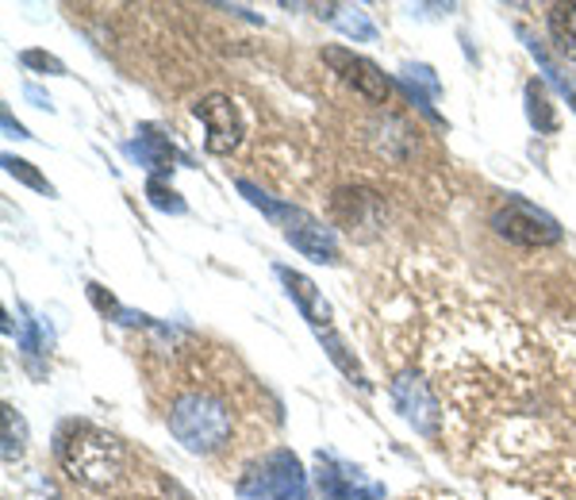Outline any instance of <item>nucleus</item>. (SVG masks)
<instances>
[{"instance_id":"1","label":"nucleus","mask_w":576,"mask_h":500,"mask_svg":"<svg viewBox=\"0 0 576 500\" xmlns=\"http://www.w3.org/2000/svg\"><path fill=\"white\" fill-rule=\"evenodd\" d=\"M231 408L215 393H185L170 408V431L192 454H212L231 439Z\"/></svg>"},{"instance_id":"2","label":"nucleus","mask_w":576,"mask_h":500,"mask_svg":"<svg viewBox=\"0 0 576 500\" xmlns=\"http://www.w3.org/2000/svg\"><path fill=\"white\" fill-rule=\"evenodd\" d=\"M239 193L250 200L254 208H262L273 223L281 228V236L289 239L300 254L315 258V262H338V243H335V231L323 228L315 216H307L304 208H292V204H281V200H270L257 186L250 181H239Z\"/></svg>"},{"instance_id":"3","label":"nucleus","mask_w":576,"mask_h":500,"mask_svg":"<svg viewBox=\"0 0 576 500\" xmlns=\"http://www.w3.org/2000/svg\"><path fill=\"white\" fill-rule=\"evenodd\" d=\"M58 458L62 466L85 486H108L120 473V443L89 423H73L65 436H58Z\"/></svg>"},{"instance_id":"4","label":"nucleus","mask_w":576,"mask_h":500,"mask_svg":"<svg viewBox=\"0 0 576 500\" xmlns=\"http://www.w3.org/2000/svg\"><path fill=\"white\" fill-rule=\"evenodd\" d=\"M239 493L246 500H307L304 466L289 450H273L239 481Z\"/></svg>"},{"instance_id":"5","label":"nucleus","mask_w":576,"mask_h":500,"mask_svg":"<svg viewBox=\"0 0 576 500\" xmlns=\"http://www.w3.org/2000/svg\"><path fill=\"white\" fill-rule=\"evenodd\" d=\"M492 228L499 231V236L507 239V243L515 247H554L562 243V223L554 220L549 212H542L538 204H530V200H507L504 208H499L496 216H492Z\"/></svg>"},{"instance_id":"6","label":"nucleus","mask_w":576,"mask_h":500,"mask_svg":"<svg viewBox=\"0 0 576 500\" xmlns=\"http://www.w3.org/2000/svg\"><path fill=\"white\" fill-rule=\"evenodd\" d=\"M323 62L331 66V70L338 73L346 86H354L357 93H362L370 104H388L392 97V81L381 73L377 62H370V58L354 54V50H342V47H327L323 50Z\"/></svg>"},{"instance_id":"7","label":"nucleus","mask_w":576,"mask_h":500,"mask_svg":"<svg viewBox=\"0 0 576 500\" xmlns=\"http://www.w3.org/2000/svg\"><path fill=\"white\" fill-rule=\"evenodd\" d=\"M196 120L204 123V147L212 154H231L242 143V123H239V108L231 97L212 93L196 104Z\"/></svg>"},{"instance_id":"8","label":"nucleus","mask_w":576,"mask_h":500,"mask_svg":"<svg viewBox=\"0 0 576 500\" xmlns=\"http://www.w3.org/2000/svg\"><path fill=\"white\" fill-rule=\"evenodd\" d=\"M392 400H396V408L404 412L407 423H415V431H423V436H434L438 431V400L431 397L427 381H420L415 373H404V378L392 381Z\"/></svg>"},{"instance_id":"9","label":"nucleus","mask_w":576,"mask_h":500,"mask_svg":"<svg viewBox=\"0 0 576 500\" xmlns=\"http://www.w3.org/2000/svg\"><path fill=\"white\" fill-rule=\"evenodd\" d=\"M323 500H373L381 497L377 486L362 478L357 470H350L346 462H338L335 454H320V473H315Z\"/></svg>"},{"instance_id":"10","label":"nucleus","mask_w":576,"mask_h":500,"mask_svg":"<svg viewBox=\"0 0 576 500\" xmlns=\"http://www.w3.org/2000/svg\"><path fill=\"white\" fill-rule=\"evenodd\" d=\"M277 278L285 281L289 297L296 300V308L304 312V320L312 323L315 331H327L331 328V304L323 300V293L315 289L312 278H304V273L289 270V266H277Z\"/></svg>"},{"instance_id":"11","label":"nucleus","mask_w":576,"mask_h":500,"mask_svg":"<svg viewBox=\"0 0 576 500\" xmlns=\"http://www.w3.org/2000/svg\"><path fill=\"white\" fill-rule=\"evenodd\" d=\"M335 216L342 223H350V231H354V223L357 228H362V223H377L381 200L373 193H365V189H346V193L335 197Z\"/></svg>"},{"instance_id":"12","label":"nucleus","mask_w":576,"mask_h":500,"mask_svg":"<svg viewBox=\"0 0 576 500\" xmlns=\"http://www.w3.org/2000/svg\"><path fill=\"white\" fill-rule=\"evenodd\" d=\"M320 16H327V20L342 31V36H350V39H362V43H373V39H377V28H373L370 16H365L362 8H350V4H323Z\"/></svg>"},{"instance_id":"13","label":"nucleus","mask_w":576,"mask_h":500,"mask_svg":"<svg viewBox=\"0 0 576 500\" xmlns=\"http://www.w3.org/2000/svg\"><path fill=\"white\" fill-rule=\"evenodd\" d=\"M128 154L131 158H139V166H146L150 173H165L170 170V162H173V147L165 143L162 136H154V131H143L139 139H131L128 143Z\"/></svg>"},{"instance_id":"14","label":"nucleus","mask_w":576,"mask_h":500,"mask_svg":"<svg viewBox=\"0 0 576 500\" xmlns=\"http://www.w3.org/2000/svg\"><path fill=\"white\" fill-rule=\"evenodd\" d=\"M549 36H554L557 50L576 62V4L549 8Z\"/></svg>"},{"instance_id":"15","label":"nucleus","mask_w":576,"mask_h":500,"mask_svg":"<svg viewBox=\"0 0 576 500\" xmlns=\"http://www.w3.org/2000/svg\"><path fill=\"white\" fill-rule=\"evenodd\" d=\"M315 336H320V343H323V350H327V358H331V362H335L338 370L346 373V378L354 381L357 389H370V381H365V370H362V366H357V358L350 354L346 343H342V339L335 336V331L327 328V331H315Z\"/></svg>"},{"instance_id":"16","label":"nucleus","mask_w":576,"mask_h":500,"mask_svg":"<svg viewBox=\"0 0 576 500\" xmlns=\"http://www.w3.org/2000/svg\"><path fill=\"white\" fill-rule=\"evenodd\" d=\"M527 116H530V123L542 131V136H549V131H557L554 104H549L546 89H542L538 81H530V86H527Z\"/></svg>"},{"instance_id":"17","label":"nucleus","mask_w":576,"mask_h":500,"mask_svg":"<svg viewBox=\"0 0 576 500\" xmlns=\"http://www.w3.org/2000/svg\"><path fill=\"white\" fill-rule=\"evenodd\" d=\"M146 197H150V204L162 208V212H173V216L185 212V200H181L178 193H173V189L165 186L162 178H150V181H146Z\"/></svg>"},{"instance_id":"18","label":"nucleus","mask_w":576,"mask_h":500,"mask_svg":"<svg viewBox=\"0 0 576 500\" xmlns=\"http://www.w3.org/2000/svg\"><path fill=\"white\" fill-rule=\"evenodd\" d=\"M20 454H23V423L16 416V408L4 404V462H12Z\"/></svg>"},{"instance_id":"19","label":"nucleus","mask_w":576,"mask_h":500,"mask_svg":"<svg viewBox=\"0 0 576 500\" xmlns=\"http://www.w3.org/2000/svg\"><path fill=\"white\" fill-rule=\"evenodd\" d=\"M4 170L12 173V178H20L23 186H31V189H39V193H50V186H47V178H39L36 170H31V162H23V158H12V154H4Z\"/></svg>"},{"instance_id":"20","label":"nucleus","mask_w":576,"mask_h":500,"mask_svg":"<svg viewBox=\"0 0 576 500\" xmlns=\"http://www.w3.org/2000/svg\"><path fill=\"white\" fill-rule=\"evenodd\" d=\"M20 62L28 66V70H39V73H54V78H58V73H65V66L58 62L54 54H47V50H23V54H20Z\"/></svg>"},{"instance_id":"21","label":"nucleus","mask_w":576,"mask_h":500,"mask_svg":"<svg viewBox=\"0 0 576 500\" xmlns=\"http://www.w3.org/2000/svg\"><path fill=\"white\" fill-rule=\"evenodd\" d=\"M0 120H4V131H8V136H16V139H28V131H23L20 123L12 120V112H8V108H4V112H0Z\"/></svg>"},{"instance_id":"22","label":"nucleus","mask_w":576,"mask_h":500,"mask_svg":"<svg viewBox=\"0 0 576 500\" xmlns=\"http://www.w3.org/2000/svg\"><path fill=\"white\" fill-rule=\"evenodd\" d=\"M28 97H31V100H36V104H39V108H50V97H43V93H39V89H36V86H28Z\"/></svg>"}]
</instances>
